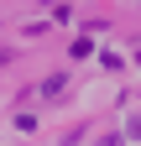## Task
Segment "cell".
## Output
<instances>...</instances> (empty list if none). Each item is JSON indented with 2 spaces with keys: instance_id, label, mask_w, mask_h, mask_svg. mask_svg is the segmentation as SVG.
Returning <instances> with one entry per match:
<instances>
[{
  "instance_id": "obj_2",
  "label": "cell",
  "mask_w": 141,
  "mask_h": 146,
  "mask_svg": "<svg viewBox=\"0 0 141 146\" xmlns=\"http://www.w3.org/2000/svg\"><path fill=\"white\" fill-rule=\"evenodd\" d=\"M126 131H131V141H141V115H131V120H126Z\"/></svg>"
},
{
  "instance_id": "obj_1",
  "label": "cell",
  "mask_w": 141,
  "mask_h": 146,
  "mask_svg": "<svg viewBox=\"0 0 141 146\" xmlns=\"http://www.w3.org/2000/svg\"><path fill=\"white\" fill-rule=\"evenodd\" d=\"M63 89H68V78H63V73H47V78H42V94H47V99H58Z\"/></svg>"
}]
</instances>
